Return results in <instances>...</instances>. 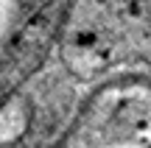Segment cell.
<instances>
[{
    "mask_svg": "<svg viewBox=\"0 0 151 148\" xmlns=\"http://www.w3.org/2000/svg\"><path fill=\"white\" fill-rule=\"evenodd\" d=\"M148 148H151V143H148Z\"/></svg>",
    "mask_w": 151,
    "mask_h": 148,
    "instance_id": "1",
    "label": "cell"
}]
</instances>
